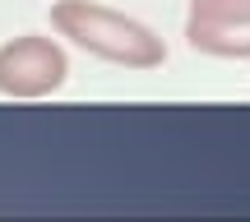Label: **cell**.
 I'll return each mask as SVG.
<instances>
[{
    "instance_id": "obj_1",
    "label": "cell",
    "mask_w": 250,
    "mask_h": 222,
    "mask_svg": "<svg viewBox=\"0 0 250 222\" xmlns=\"http://www.w3.org/2000/svg\"><path fill=\"white\" fill-rule=\"evenodd\" d=\"M51 28L61 37H70L74 46H83L88 56L107 65H125V70H153L167 61V46L153 28H144L139 19L107 9L98 0H56L51 5Z\"/></svg>"
},
{
    "instance_id": "obj_2",
    "label": "cell",
    "mask_w": 250,
    "mask_h": 222,
    "mask_svg": "<svg viewBox=\"0 0 250 222\" xmlns=\"http://www.w3.org/2000/svg\"><path fill=\"white\" fill-rule=\"evenodd\" d=\"M65 74H70L65 46L51 37L23 33L0 46V93L5 98H46L65 83Z\"/></svg>"
},
{
    "instance_id": "obj_3",
    "label": "cell",
    "mask_w": 250,
    "mask_h": 222,
    "mask_svg": "<svg viewBox=\"0 0 250 222\" xmlns=\"http://www.w3.org/2000/svg\"><path fill=\"white\" fill-rule=\"evenodd\" d=\"M186 37L195 51L218 61H250V23H195L186 19Z\"/></svg>"
},
{
    "instance_id": "obj_4",
    "label": "cell",
    "mask_w": 250,
    "mask_h": 222,
    "mask_svg": "<svg viewBox=\"0 0 250 222\" xmlns=\"http://www.w3.org/2000/svg\"><path fill=\"white\" fill-rule=\"evenodd\" d=\"M195 23H250V0H190Z\"/></svg>"
}]
</instances>
